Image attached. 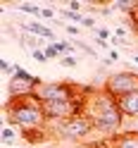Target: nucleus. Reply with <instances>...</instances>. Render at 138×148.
Instances as JSON below:
<instances>
[{
	"mask_svg": "<svg viewBox=\"0 0 138 148\" xmlns=\"http://www.w3.org/2000/svg\"><path fill=\"white\" fill-rule=\"evenodd\" d=\"M84 115L93 122L95 132L107 134V136H117L122 124H124V112L119 110L117 98L109 96L105 88H98L95 93L86 100Z\"/></svg>",
	"mask_w": 138,
	"mask_h": 148,
	"instance_id": "f257e3e1",
	"label": "nucleus"
},
{
	"mask_svg": "<svg viewBox=\"0 0 138 148\" xmlns=\"http://www.w3.org/2000/svg\"><path fill=\"white\" fill-rule=\"evenodd\" d=\"M5 122L22 132H31V129H45L50 122L45 117V110L38 96H24V98H7L5 100Z\"/></svg>",
	"mask_w": 138,
	"mask_h": 148,
	"instance_id": "f03ea898",
	"label": "nucleus"
},
{
	"mask_svg": "<svg viewBox=\"0 0 138 148\" xmlns=\"http://www.w3.org/2000/svg\"><path fill=\"white\" fill-rule=\"evenodd\" d=\"M50 129H52V136H60L64 141H84L88 134L95 132L93 122L86 115H76V117L67 119V122H60V124H55Z\"/></svg>",
	"mask_w": 138,
	"mask_h": 148,
	"instance_id": "7ed1b4c3",
	"label": "nucleus"
},
{
	"mask_svg": "<svg viewBox=\"0 0 138 148\" xmlns=\"http://www.w3.org/2000/svg\"><path fill=\"white\" fill-rule=\"evenodd\" d=\"M43 84L41 77H33L29 74L24 67L14 64V74L7 81V98H24V96H33L36 88Z\"/></svg>",
	"mask_w": 138,
	"mask_h": 148,
	"instance_id": "20e7f679",
	"label": "nucleus"
},
{
	"mask_svg": "<svg viewBox=\"0 0 138 148\" xmlns=\"http://www.w3.org/2000/svg\"><path fill=\"white\" fill-rule=\"evenodd\" d=\"M103 88L107 91L109 96H114V98H122V96H128V93H133V91H138V74L136 72H112V74H107L105 77V84Z\"/></svg>",
	"mask_w": 138,
	"mask_h": 148,
	"instance_id": "39448f33",
	"label": "nucleus"
},
{
	"mask_svg": "<svg viewBox=\"0 0 138 148\" xmlns=\"http://www.w3.org/2000/svg\"><path fill=\"white\" fill-rule=\"evenodd\" d=\"M19 29L31 34V36H38V38H45L48 43H57V36L50 26H45L43 22H19Z\"/></svg>",
	"mask_w": 138,
	"mask_h": 148,
	"instance_id": "423d86ee",
	"label": "nucleus"
},
{
	"mask_svg": "<svg viewBox=\"0 0 138 148\" xmlns=\"http://www.w3.org/2000/svg\"><path fill=\"white\" fill-rule=\"evenodd\" d=\"M117 103H119V110L124 112V117L138 119V91H133V93H128V96L117 98Z\"/></svg>",
	"mask_w": 138,
	"mask_h": 148,
	"instance_id": "0eeeda50",
	"label": "nucleus"
},
{
	"mask_svg": "<svg viewBox=\"0 0 138 148\" xmlns=\"http://www.w3.org/2000/svg\"><path fill=\"white\" fill-rule=\"evenodd\" d=\"M112 148H138V132H124L109 138Z\"/></svg>",
	"mask_w": 138,
	"mask_h": 148,
	"instance_id": "6e6552de",
	"label": "nucleus"
},
{
	"mask_svg": "<svg viewBox=\"0 0 138 148\" xmlns=\"http://www.w3.org/2000/svg\"><path fill=\"white\" fill-rule=\"evenodd\" d=\"M50 136H52L50 124L45 127V129H31V132H22V138H24L26 143H31V146H36V143H45Z\"/></svg>",
	"mask_w": 138,
	"mask_h": 148,
	"instance_id": "1a4fd4ad",
	"label": "nucleus"
},
{
	"mask_svg": "<svg viewBox=\"0 0 138 148\" xmlns=\"http://www.w3.org/2000/svg\"><path fill=\"white\" fill-rule=\"evenodd\" d=\"M17 12H24V14H31V17H36V19H41L43 7L31 5V3H19V5H17Z\"/></svg>",
	"mask_w": 138,
	"mask_h": 148,
	"instance_id": "9d476101",
	"label": "nucleus"
},
{
	"mask_svg": "<svg viewBox=\"0 0 138 148\" xmlns=\"http://www.w3.org/2000/svg\"><path fill=\"white\" fill-rule=\"evenodd\" d=\"M17 132H19V129L5 124V129H3V143H5V146H12V143L17 141V136H22V134H17Z\"/></svg>",
	"mask_w": 138,
	"mask_h": 148,
	"instance_id": "9b49d317",
	"label": "nucleus"
},
{
	"mask_svg": "<svg viewBox=\"0 0 138 148\" xmlns=\"http://www.w3.org/2000/svg\"><path fill=\"white\" fill-rule=\"evenodd\" d=\"M60 14L64 17V19H69V24H81V22H84V17L86 14H81V12H71V10H60Z\"/></svg>",
	"mask_w": 138,
	"mask_h": 148,
	"instance_id": "f8f14e48",
	"label": "nucleus"
},
{
	"mask_svg": "<svg viewBox=\"0 0 138 148\" xmlns=\"http://www.w3.org/2000/svg\"><path fill=\"white\" fill-rule=\"evenodd\" d=\"M45 55H48V60H60L62 58V55H60V50H57V45H55V43H48V45H45Z\"/></svg>",
	"mask_w": 138,
	"mask_h": 148,
	"instance_id": "ddd939ff",
	"label": "nucleus"
},
{
	"mask_svg": "<svg viewBox=\"0 0 138 148\" xmlns=\"http://www.w3.org/2000/svg\"><path fill=\"white\" fill-rule=\"evenodd\" d=\"M60 64H62V67H67V69H71V67H76V64H79V60H76V55H64V58H60Z\"/></svg>",
	"mask_w": 138,
	"mask_h": 148,
	"instance_id": "4468645a",
	"label": "nucleus"
},
{
	"mask_svg": "<svg viewBox=\"0 0 138 148\" xmlns=\"http://www.w3.org/2000/svg\"><path fill=\"white\" fill-rule=\"evenodd\" d=\"M64 31H67L69 36H74V41H76V38H79V34H81V26H76V24H69V22H67V24H64Z\"/></svg>",
	"mask_w": 138,
	"mask_h": 148,
	"instance_id": "2eb2a0df",
	"label": "nucleus"
},
{
	"mask_svg": "<svg viewBox=\"0 0 138 148\" xmlns=\"http://www.w3.org/2000/svg\"><path fill=\"white\" fill-rule=\"evenodd\" d=\"M31 58H33L36 62H41V64H45V62H48V55H45V50H43V48L33 50V53H31Z\"/></svg>",
	"mask_w": 138,
	"mask_h": 148,
	"instance_id": "dca6fc26",
	"label": "nucleus"
},
{
	"mask_svg": "<svg viewBox=\"0 0 138 148\" xmlns=\"http://www.w3.org/2000/svg\"><path fill=\"white\" fill-rule=\"evenodd\" d=\"M0 69H3L5 77H12V74H14V64H10L7 60H0Z\"/></svg>",
	"mask_w": 138,
	"mask_h": 148,
	"instance_id": "f3484780",
	"label": "nucleus"
},
{
	"mask_svg": "<svg viewBox=\"0 0 138 148\" xmlns=\"http://www.w3.org/2000/svg\"><path fill=\"white\" fill-rule=\"evenodd\" d=\"M81 26H84V29H90V31H93L95 26H98V24H95V17L86 14V17H84V22H81Z\"/></svg>",
	"mask_w": 138,
	"mask_h": 148,
	"instance_id": "a211bd4d",
	"label": "nucleus"
},
{
	"mask_svg": "<svg viewBox=\"0 0 138 148\" xmlns=\"http://www.w3.org/2000/svg\"><path fill=\"white\" fill-rule=\"evenodd\" d=\"M67 10H71V12H81V10H84V5H81L79 0H69V5H67Z\"/></svg>",
	"mask_w": 138,
	"mask_h": 148,
	"instance_id": "6ab92c4d",
	"label": "nucleus"
},
{
	"mask_svg": "<svg viewBox=\"0 0 138 148\" xmlns=\"http://www.w3.org/2000/svg\"><path fill=\"white\" fill-rule=\"evenodd\" d=\"M88 148H112V143H109V138H107V141H98V143L88 146Z\"/></svg>",
	"mask_w": 138,
	"mask_h": 148,
	"instance_id": "aec40b11",
	"label": "nucleus"
},
{
	"mask_svg": "<svg viewBox=\"0 0 138 148\" xmlns=\"http://www.w3.org/2000/svg\"><path fill=\"white\" fill-rule=\"evenodd\" d=\"M107 60H109V62H117V60H119V53H117V50L112 48V50L107 53Z\"/></svg>",
	"mask_w": 138,
	"mask_h": 148,
	"instance_id": "412c9836",
	"label": "nucleus"
},
{
	"mask_svg": "<svg viewBox=\"0 0 138 148\" xmlns=\"http://www.w3.org/2000/svg\"><path fill=\"white\" fill-rule=\"evenodd\" d=\"M114 36H117V38H124V36H126V29H124V26H117V29H114Z\"/></svg>",
	"mask_w": 138,
	"mask_h": 148,
	"instance_id": "4be33fe9",
	"label": "nucleus"
},
{
	"mask_svg": "<svg viewBox=\"0 0 138 148\" xmlns=\"http://www.w3.org/2000/svg\"><path fill=\"white\" fill-rule=\"evenodd\" d=\"M133 62H136V64H138V55H133Z\"/></svg>",
	"mask_w": 138,
	"mask_h": 148,
	"instance_id": "5701e85b",
	"label": "nucleus"
}]
</instances>
